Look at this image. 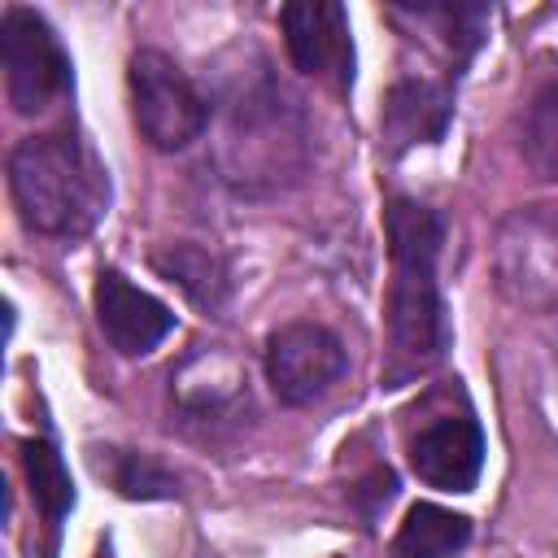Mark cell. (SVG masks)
I'll return each mask as SVG.
<instances>
[{"label":"cell","instance_id":"8","mask_svg":"<svg viewBox=\"0 0 558 558\" xmlns=\"http://www.w3.org/2000/svg\"><path fill=\"white\" fill-rule=\"evenodd\" d=\"M279 31L292 70L323 78L340 92L353 83V39L340 0H292L279 9Z\"/></svg>","mask_w":558,"mask_h":558},{"label":"cell","instance_id":"10","mask_svg":"<svg viewBox=\"0 0 558 558\" xmlns=\"http://www.w3.org/2000/svg\"><path fill=\"white\" fill-rule=\"evenodd\" d=\"M92 301L109 349H118L122 357H144L174 331V310L153 292H144L140 283H131L118 266H105L96 275Z\"/></svg>","mask_w":558,"mask_h":558},{"label":"cell","instance_id":"7","mask_svg":"<svg viewBox=\"0 0 558 558\" xmlns=\"http://www.w3.org/2000/svg\"><path fill=\"white\" fill-rule=\"evenodd\" d=\"M266 384L279 405H310L349 371L344 340L323 323H283L266 336Z\"/></svg>","mask_w":558,"mask_h":558},{"label":"cell","instance_id":"12","mask_svg":"<svg viewBox=\"0 0 558 558\" xmlns=\"http://www.w3.org/2000/svg\"><path fill=\"white\" fill-rule=\"evenodd\" d=\"M201 371L192 362H183V371L174 375V401L183 423H201V427H218V423H235L240 410H248V379L244 371L218 353V349H201L196 353Z\"/></svg>","mask_w":558,"mask_h":558},{"label":"cell","instance_id":"16","mask_svg":"<svg viewBox=\"0 0 558 558\" xmlns=\"http://www.w3.org/2000/svg\"><path fill=\"white\" fill-rule=\"evenodd\" d=\"M92 466L96 475L126 501H170L179 497V480L148 453L122 449V445H92Z\"/></svg>","mask_w":558,"mask_h":558},{"label":"cell","instance_id":"14","mask_svg":"<svg viewBox=\"0 0 558 558\" xmlns=\"http://www.w3.org/2000/svg\"><path fill=\"white\" fill-rule=\"evenodd\" d=\"M388 17L414 22V31H436V44L445 48L453 74H462V65L475 57L484 26H488L484 4H397L388 9Z\"/></svg>","mask_w":558,"mask_h":558},{"label":"cell","instance_id":"2","mask_svg":"<svg viewBox=\"0 0 558 558\" xmlns=\"http://www.w3.org/2000/svg\"><path fill=\"white\" fill-rule=\"evenodd\" d=\"M384 235L392 257V288H388L392 353L405 371H427L449 349V318L436 279V262L445 248V214L414 196H392L384 205Z\"/></svg>","mask_w":558,"mask_h":558},{"label":"cell","instance_id":"11","mask_svg":"<svg viewBox=\"0 0 558 558\" xmlns=\"http://www.w3.org/2000/svg\"><path fill=\"white\" fill-rule=\"evenodd\" d=\"M449 118H453V83L405 74L384 96L379 135H384L388 153H405L418 144H440L449 131Z\"/></svg>","mask_w":558,"mask_h":558},{"label":"cell","instance_id":"15","mask_svg":"<svg viewBox=\"0 0 558 558\" xmlns=\"http://www.w3.org/2000/svg\"><path fill=\"white\" fill-rule=\"evenodd\" d=\"M153 266H157V275L179 283V292L187 301H196L205 314L222 310L231 279H227V266H222L218 253H209V248H201L192 240H174V244H161L153 253Z\"/></svg>","mask_w":558,"mask_h":558},{"label":"cell","instance_id":"4","mask_svg":"<svg viewBox=\"0 0 558 558\" xmlns=\"http://www.w3.org/2000/svg\"><path fill=\"white\" fill-rule=\"evenodd\" d=\"M126 92H131V122H135L140 140L157 153H183L187 144H196L209 131V118H214L209 96L161 48L131 52Z\"/></svg>","mask_w":558,"mask_h":558},{"label":"cell","instance_id":"3","mask_svg":"<svg viewBox=\"0 0 558 558\" xmlns=\"http://www.w3.org/2000/svg\"><path fill=\"white\" fill-rule=\"evenodd\" d=\"M9 196L26 231L52 240H78L105 218L109 174L74 126H57L13 144Z\"/></svg>","mask_w":558,"mask_h":558},{"label":"cell","instance_id":"1","mask_svg":"<svg viewBox=\"0 0 558 558\" xmlns=\"http://www.w3.org/2000/svg\"><path fill=\"white\" fill-rule=\"evenodd\" d=\"M209 140V161L218 179L244 196L266 201L296 187L314 166V126L301 96L275 78V70L257 57L240 70L222 100Z\"/></svg>","mask_w":558,"mask_h":558},{"label":"cell","instance_id":"17","mask_svg":"<svg viewBox=\"0 0 558 558\" xmlns=\"http://www.w3.org/2000/svg\"><path fill=\"white\" fill-rule=\"evenodd\" d=\"M22 471H26V484H31L35 506H39V519H44L48 536L57 541L65 514L74 510V480L65 471V458L57 453V445L48 436H31L22 445Z\"/></svg>","mask_w":558,"mask_h":558},{"label":"cell","instance_id":"9","mask_svg":"<svg viewBox=\"0 0 558 558\" xmlns=\"http://www.w3.org/2000/svg\"><path fill=\"white\" fill-rule=\"evenodd\" d=\"M410 471L440 493H471L484 471V427L471 410L436 414L410 436Z\"/></svg>","mask_w":558,"mask_h":558},{"label":"cell","instance_id":"6","mask_svg":"<svg viewBox=\"0 0 558 558\" xmlns=\"http://www.w3.org/2000/svg\"><path fill=\"white\" fill-rule=\"evenodd\" d=\"M0 61L13 113H44L70 92V52L52 22L26 4H4L0 13Z\"/></svg>","mask_w":558,"mask_h":558},{"label":"cell","instance_id":"13","mask_svg":"<svg viewBox=\"0 0 558 558\" xmlns=\"http://www.w3.org/2000/svg\"><path fill=\"white\" fill-rule=\"evenodd\" d=\"M471 541V519L436 506V501H414L388 545L392 558H453Z\"/></svg>","mask_w":558,"mask_h":558},{"label":"cell","instance_id":"5","mask_svg":"<svg viewBox=\"0 0 558 558\" xmlns=\"http://www.w3.org/2000/svg\"><path fill=\"white\" fill-rule=\"evenodd\" d=\"M501 296L523 314H558V209L519 205L493 231Z\"/></svg>","mask_w":558,"mask_h":558},{"label":"cell","instance_id":"18","mask_svg":"<svg viewBox=\"0 0 558 558\" xmlns=\"http://www.w3.org/2000/svg\"><path fill=\"white\" fill-rule=\"evenodd\" d=\"M519 148H523V161L532 166L536 179L558 183V78L541 83L536 96L527 100Z\"/></svg>","mask_w":558,"mask_h":558}]
</instances>
